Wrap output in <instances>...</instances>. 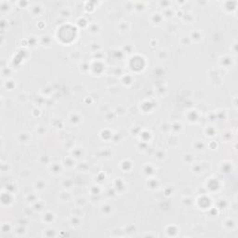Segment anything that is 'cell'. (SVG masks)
<instances>
[{"mask_svg": "<svg viewBox=\"0 0 238 238\" xmlns=\"http://www.w3.org/2000/svg\"><path fill=\"white\" fill-rule=\"evenodd\" d=\"M35 188H36L38 191H43L45 188H46V184H45V181H41V180H38L35 182Z\"/></svg>", "mask_w": 238, "mask_h": 238, "instance_id": "cell-2", "label": "cell"}, {"mask_svg": "<svg viewBox=\"0 0 238 238\" xmlns=\"http://www.w3.org/2000/svg\"><path fill=\"white\" fill-rule=\"evenodd\" d=\"M49 170L52 174L58 175L62 172V165H60L59 163H51L49 165Z\"/></svg>", "mask_w": 238, "mask_h": 238, "instance_id": "cell-1", "label": "cell"}]
</instances>
